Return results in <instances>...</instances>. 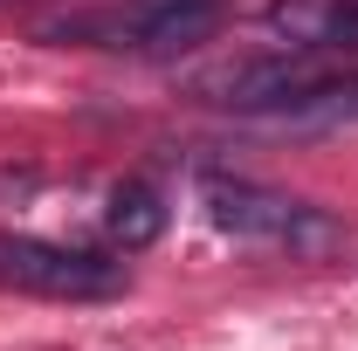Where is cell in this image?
<instances>
[{"instance_id": "obj_1", "label": "cell", "mask_w": 358, "mask_h": 351, "mask_svg": "<svg viewBox=\"0 0 358 351\" xmlns=\"http://www.w3.org/2000/svg\"><path fill=\"white\" fill-rule=\"evenodd\" d=\"M200 200H207V214L221 234L234 241H262V248H282V255H331V248H345V227L310 207V200H289V193H275V186H255V179H207L200 186Z\"/></svg>"}, {"instance_id": "obj_5", "label": "cell", "mask_w": 358, "mask_h": 351, "mask_svg": "<svg viewBox=\"0 0 358 351\" xmlns=\"http://www.w3.org/2000/svg\"><path fill=\"white\" fill-rule=\"evenodd\" d=\"M103 234H110V248H152L159 234H166V193L159 186H145V179H124V186H110V200H103Z\"/></svg>"}, {"instance_id": "obj_2", "label": "cell", "mask_w": 358, "mask_h": 351, "mask_svg": "<svg viewBox=\"0 0 358 351\" xmlns=\"http://www.w3.org/2000/svg\"><path fill=\"white\" fill-rule=\"evenodd\" d=\"M221 28V0H117L48 21L42 42H83V48H138V55H173Z\"/></svg>"}, {"instance_id": "obj_3", "label": "cell", "mask_w": 358, "mask_h": 351, "mask_svg": "<svg viewBox=\"0 0 358 351\" xmlns=\"http://www.w3.org/2000/svg\"><path fill=\"white\" fill-rule=\"evenodd\" d=\"M0 289L48 296V303H103V296H124V262H103V255L62 248V241H42V234H7L0 227Z\"/></svg>"}, {"instance_id": "obj_7", "label": "cell", "mask_w": 358, "mask_h": 351, "mask_svg": "<svg viewBox=\"0 0 358 351\" xmlns=\"http://www.w3.org/2000/svg\"><path fill=\"white\" fill-rule=\"evenodd\" d=\"M35 186H42V173H35V166H0V200H28Z\"/></svg>"}, {"instance_id": "obj_6", "label": "cell", "mask_w": 358, "mask_h": 351, "mask_svg": "<svg viewBox=\"0 0 358 351\" xmlns=\"http://www.w3.org/2000/svg\"><path fill=\"white\" fill-rule=\"evenodd\" d=\"M289 117H324V124L331 117H358V69H324Z\"/></svg>"}, {"instance_id": "obj_4", "label": "cell", "mask_w": 358, "mask_h": 351, "mask_svg": "<svg viewBox=\"0 0 358 351\" xmlns=\"http://www.w3.org/2000/svg\"><path fill=\"white\" fill-rule=\"evenodd\" d=\"M262 21L268 35H282L289 48H310V55L358 48V0H268Z\"/></svg>"}]
</instances>
